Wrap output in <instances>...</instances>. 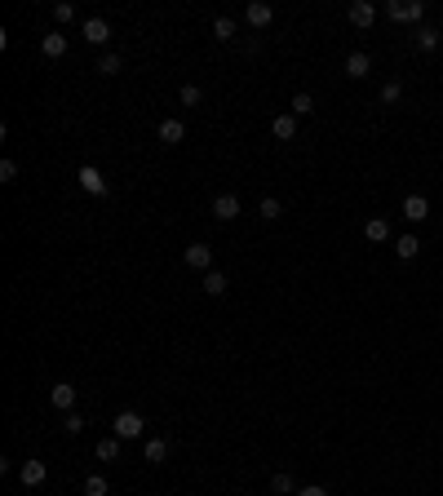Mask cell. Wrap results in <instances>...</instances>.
<instances>
[{
	"label": "cell",
	"mask_w": 443,
	"mask_h": 496,
	"mask_svg": "<svg viewBox=\"0 0 443 496\" xmlns=\"http://www.w3.org/2000/svg\"><path fill=\"white\" fill-rule=\"evenodd\" d=\"M403 218L408 222H426L430 218V200L426 195H403Z\"/></svg>",
	"instance_id": "obj_11"
},
{
	"label": "cell",
	"mask_w": 443,
	"mask_h": 496,
	"mask_svg": "<svg viewBox=\"0 0 443 496\" xmlns=\"http://www.w3.org/2000/svg\"><path fill=\"white\" fill-rule=\"evenodd\" d=\"M297 496H328V492L319 488V483H310V488H297Z\"/></svg>",
	"instance_id": "obj_33"
},
{
	"label": "cell",
	"mask_w": 443,
	"mask_h": 496,
	"mask_svg": "<svg viewBox=\"0 0 443 496\" xmlns=\"http://www.w3.org/2000/svg\"><path fill=\"white\" fill-rule=\"evenodd\" d=\"M142 456H147V461H151V465H160V461H164V456H168V439H147V447H142Z\"/></svg>",
	"instance_id": "obj_19"
},
{
	"label": "cell",
	"mask_w": 443,
	"mask_h": 496,
	"mask_svg": "<svg viewBox=\"0 0 443 496\" xmlns=\"http://www.w3.org/2000/svg\"><path fill=\"white\" fill-rule=\"evenodd\" d=\"M142 430H147L142 413H116V421H111V434H116L120 443H129V439H142Z\"/></svg>",
	"instance_id": "obj_1"
},
{
	"label": "cell",
	"mask_w": 443,
	"mask_h": 496,
	"mask_svg": "<svg viewBox=\"0 0 443 496\" xmlns=\"http://www.w3.org/2000/svg\"><path fill=\"white\" fill-rule=\"evenodd\" d=\"M84 426H89V421H84L80 413H67V417H62V430H67V434H80Z\"/></svg>",
	"instance_id": "obj_31"
},
{
	"label": "cell",
	"mask_w": 443,
	"mask_h": 496,
	"mask_svg": "<svg viewBox=\"0 0 443 496\" xmlns=\"http://www.w3.org/2000/svg\"><path fill=\"white\" fill-rule=\"evenodd\" d=\"M270 133H275L279 142H293V138H297V116H293V111H288V116H275V120H270Z\"/></svg>",
	"instance_id": "obj_13"
},
{
	"label": "cell",
	"mask_w": 443,
	"mask_h": 496,
	"mask_svg": "<svg viewBox=\"0 0 443 496\" xmlns=\"http://www.w3.org/2000/svg\"><path fill=\"white\" fill-rule=\"evenodd\" d=\"M80 31H84V40H89L93 49H102V44L111 40V23H107V18H84Z\"/></svg>",
	"instance_id": "obj_3"
},
{
	"label": "cell",
	"mask_w": 443,
	"mask_h": 496,
	"mask_svg": "<svg viewBox=\"0 0 443 496\" xmlns=\"http://www.w3.org/2000/svg\"><path fill=\"white\" fill-rule=\"evenodd\" d=\"M177 98H182V107H200V102H204V89H200V84H182V93H177Z\"/></svg>",
	"instance_id": "obj_26"
},
{
	"label": "cell",
	"mask_w": 443,
	"mask_h": 496,
	"mask_svg": "<svg viewBox=\"0 0 443 496\" xmlns=\"http://www.w3.org/2000/svg\"><path fill=\"white\" fill-rule=\"evenodd\" d=\"M213 40H235V18H213Z\"/></svg>",
	"instance_id": "obj_22"
},
{
	"label": "cell",
	"mask_w": 443,
	"mask_h": 496,
	"mask_svg": "<svg viewBox=\"0 0 443 496\" xmlns=\"http://www.w3.org/2000/svg\"><path fill=\"white\" fill-rule=\"evenodd\" d=\"M213 218H218V222H235V218H240V195L222 191L218 200H213Z\"/></svg>",
	"instance_id": "obj_7"
},
{
	"label": "cell",
	"mask_w": 443,
	"mask_h": 496,
	"mask_svg": "<svg viewBox=\"0 0 443 496\" xmlns=\"http://www.w3.org/2000/svg\"><path fill=\"white\" fill-rule=\"evenodd\" d=\"M368 71H372V58H368V53H351V58H346V76H351V80H364Z\"/></svg>",
	"instance_id": "obj_15"
},
{
	"label": "cell",
	"mask_w": 443,
	"mask_h": 496,
	"mask_svg": "<svg viewBox=\"0 0 443 496\" xmlns=\"http://www.w3.org/2000/svg\"><path fill=\"white\" fill-rule=\"evenodd\" d=\"M288 107H293V116H310V111H315V98H310V93H293Z\"/></svg>",
	"instance_id": "obj_29"
},
{
	"label": "cell",
	"mask_w": 443,
	"mask_h": 496,
	"mask_svg": "<svg viewBox=\"0 0 443 496\" xmlns=\"http://www.w3.org/2000/svg\"><path fill=\"white\" fill-rule=\"evenodd\" d=\"M53 18H58V27H67L71 18H75V5H67V0H58V5H53Z\"/></svg>",
	"instance_id": "obj_30"
},
{
	"label": "cell",
	"mask_w": 443,
	"mask_h": 496,
	"mask_svg": "<svg viewBox=\"0 0 443 496\" xmlns=\"http://www.w3.org/2000/svg\"><path fill=\"white\" fill-rule=\"evenodd\" d=\"M111 492V483L102 479V474H89V479H84V496H107Z\"/></svg>",
	"instance_id": "obj_25"
},
{
	"label": "cell",
	"mask_w": 443,
	"mask_h": 496,
	"mask_svg": "<svg viewBox=\"0 0 443 496\" xmlns=\"http://www.w3.org/2000/svg\"><path fill=\"white\" fill-rule=\"evenodd\" d=\"M385 14H390L394 23H417V27H421L426 5H421V0H390V5H385Z\"/></svg>",
	"instance_id": "obj_2"
},
{
	"label": "cell",
	"mask_w": 443,
	"mask_h": 496,
	"mask_svg": "<svg viewBox=\"0 0 443 496\" xmlns=\"http://www.w3.org/2000/svg\"><path fill=\"white\" fill-rule=\"evenodd\" d=\"M270 492H279V496H288V492H297V483H293V474H270Z\"/></svg>",
	"instance_id": "obj_24"
},
{
	"label": "cell",
	"mask_w": 443,
	"mask_h": 496,
	"mask_svg": "<svg viewBox=\"0 0 443 496\" xmlns=\"http://www.w3.org/2000/svg\"><path fill=\"white\" fill-rule=\"evenodd\" d=\"M226 284H231V279H226L222 270H209V275H204V293H209V297H222Z\"/></svg>",
	"instance_id": "obj_20"
},
{
	"label": "cell",
	"mask_w": 443,
	"mask_h": 496,
	"mask_svg": "<svg viewBox=\"0 0 443 496\" xmlns=\"http://www.w3.org/2000/svg\"><path fill=\"white\" fill-rule=\"evenodd\" d=\"M439 40H443V31H435V27H417V49L421 53L439 49Z\"/></svg>",
	"instance_id": "obj_17"
},
{
	"label": "cell",
	"mask_w": 443,
	"mask_h": 496,
	"mask_svg": "<svg viewBox=\"0 0 443 496\" xmlns=\"http://www.w3.org/2000/svg\"><path fill=\"white\" fill-rule=\"evenodd\" d=\"M40 53H45V58H67V36H62V31H49L40 40Z\"/></svg>",
	"instance_id": "obj_14"
},
{
	"label": "cell",
	"mask_w": 443,
	"mask_h": 496,
	"mask_svg": "<svg viewBox=\"0 0 443 496\" xmlns=\"http://www.w3.org/2000/svg\"><path fill=\"white\" fill-rule=\"evenodd\" d=\"M18 177V164L14 160H0V182H14Z\"/></svg>",
	"instance_id": "obj_32"
},
{
	"label": "cell",
	"mask_w": 443,
	"mask_h": 496,
	"mask_svg": "<svg viewBox=\"0 0 443 496\" xmlns=\"http://www.w3.org/2000/svg\"><path fill=\"white\" fill-rule=\"evenodd\" d=\"M49 404L58 408V413H75V386L71 381H58V386L49 390Z\"/></svg>",
	"instance_id": "obj_9"
},
{
	"label": "cell",
	"mask_w": 443,
	"mask_h": 496,
	"mask_svg": "<svg viewBox=\"0 0 443 496\" xmlns=\"http://www.w3.org/2000/svg\"><path fill=\"white\" fill-rule=\"evenodd\" d=\"M155 133H160V142H164V146H177V142L186 138V125L168 116V120H160V129H155Z\"/></svg>",
	"instance_id": "obj_10"
},
{
	"label": "cell",
	"mask_w": 443,
	"mask_h": 496,
	"mask_svg": "<svg viewBox=\"0 0 443 496\" xmlns=\"http://www.w3.org/2000/svg\"><path fill=\"white\" fill-rule=\"evenodd\" d=\"M182 261H186L191 270H204V275H209V270H213V248H209V244H186Z\"/></svg>",
	"instance_id": "obj_4"
},
{
	"label": "cell",
	"mask_w": 443,
	"mask_h": 496,
	"mask_svg": "<svg viewBox=\"0 0 443 496\" xmlns=\"http://www.w3.org/2000/svg\"><path fill=\"white\" fill-rule=\"evenodd\" d=\"M45 479H49L45 461H23V465H18V483H23V488H40Z\"/></svg>",
	"instance_id": "obj_5"
},
{
	"label": "cell",
	"mask_w": 443,
	"mask_h": 496,
	"mask_svg": "<svg viewBox=\"0 0 443 496\" xmlns=\"http://www.w3.org/2000/svg\"><path fill=\"white\" fill-rule=\"evenodd\" d=\"M394 252H399V261H412L421 252V239L417 235H399V239H394Z\"/></svg>",
	"instance_id": "obj_16"
},
{
	"label": "cell",
	"mask_w": 443,
	"mask_h": 496,
	"mask_svg": "<svg viewBox=\"0 0 443 496\" xmlns=\"http://www.w3.org/2000/svg\"><path fill=\"white\" fill-rule=\"evenodd\" d=\"M244 18H249V27H270L275 23V9H270L266 0H253V5L244 9Z\"/></svg>",
	"instance_id": "obj_12"
},
{
	"label": "cell",
	"mask_w": 443,
	"mask_h": 496,
	"mask_svg": "<svg viewBox=\"0 0 443 496\" xmlns=\"http://www.w3.org/2000/svg\"><path fill=\"white\" fill-rule=\"evenodd\" d=\"M257 213H262V218H266V222H275V218H279V213H284V204H279V200H275V195H266V200H262V204H257Z\"/></svg>",
	"instance_id": "obj_27"
},
{
	"label": "cell",
	"mask_w": 443,
	"mask_h": 496,
	"mask_svg": "<svg viewBox=\"0 0 443 496\" xmlns=\"http://www.w3.org/2000/svg\"><path fill=\"white\" fill-rule=\"evenodd\" d=\"M346 18H351V27H359V31H364V27L377 23V5H368V0H355V5L346 9Z\"/></svg>",
	"instance_id": "obj_8"
},
{
	"label": "cell",
	"mask_w": 443,
	"mask_h": 496,
	"mask_svg": "<svg viewBox=\"0 0 443 496\" xmlns=\"http://www.w3.org/2000/svg\"><path fill=\"white\" fill-rule=\"evenodd\" d=\"M399 98H403V84H399V80H385V84H381V102H385V107H394Z\"/></svg>",
	"instance_id": "obj_28"
},
{
	"label": "cell",
	"mask_w": 443,
	"mask_h": 496,
	"mask_svg": "<svg viewBox=\"0 0 443 496\" xmlns=\"http://www.w3.org/2000/svg\"><path fill=\"white\" fill-rule=\"evenodd\" d=\"M120 456V439L111 434V439H98V461H116Z\"/></svg>",
	"instance_id": "obj_23"
},
{
	"label": "cell",
	"mask_w": 443,
	"mask_h": 496,
	"mask_svg": "<svg viewBox=\"0 0 443 496\" xmlns=\"http://www.w3.org/2000/svg\"><path fill=\"white\" fill-rule=\"evenodd\" d=\"M364 235H368L372 244H385V239H390V222H385V218H372L368 226H364Z\"/></svg>",
	"instance_id": "obj_18"
},
{
	"label": "cell",
	"mask_w": 443,
	"mask_h": 496,
	"mask_svg": "<svg viewBox=\"0 0 443 496\" xmlns=\"http://www.w3.org/2000/svg\"><path fill=\"white\" fill-rule=\"evenodd\" d=\"M120 67H125L120 53H102V58H98V76H120Z\"/></svg>",
	"instance_id": "obj_21"
},
{
	"label": "cell",
	"mask_w": 443,
	"mask_h": 496,
	"mask_svg": "<svg viewBox=\"0 0 443 496\" xmlns=\"http://www.w3.org/2000/svg\"><path fill=\"white\" fill-rule=\"evenodd\" d=\"M75 177H80V186H84L89 195H98V200L107 195V177H102V173H98L93 164H80V173H75Z\"/></svg>",
	"instance_id": "obj_6"
}]
</instances>
